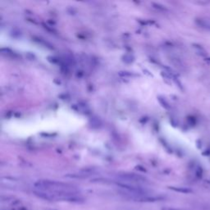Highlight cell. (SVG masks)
Returning a JSON list of instances; mask_svg holds the SVG:
<instances>
[{"label": "cell", "instance_id": "6da1fadb", "mask_svg": "<svg viewBox=\"0 0 210 210\" xmlns=\"http://www.w3.org/2000/svg\"><path fill=\"white\" fill-rule=\"evenodd\" d=\"M35 189L40 196L48 199H72L78 194V189L76 186L49 180L35 182Z\"/></svg>", "mask_w": 210, "mask_h": 210}]
</instances>
